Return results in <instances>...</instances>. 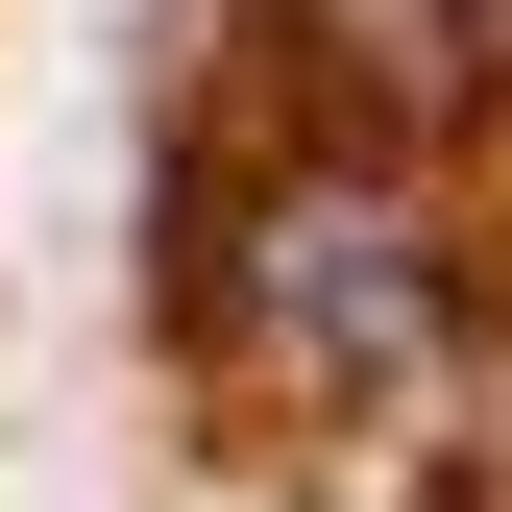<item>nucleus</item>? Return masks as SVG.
<instances>
[{
  "label": "nucleus",
  "mask_w": 512,
  "mask_h": 512,
  "mask_svg": "<svg viewBox=\"0 0 512 512\" xmlns=\"http://www.w3.org/2000/svg\"><path fill=\"white\" fill-rule=\"evenodd\" d=\"M244 317H269V366H317V391H415L439 366V244L391 171H293L269 220H244Z\"/></svg>",
  "instance_id": "obj_1"
}]
</instances>
